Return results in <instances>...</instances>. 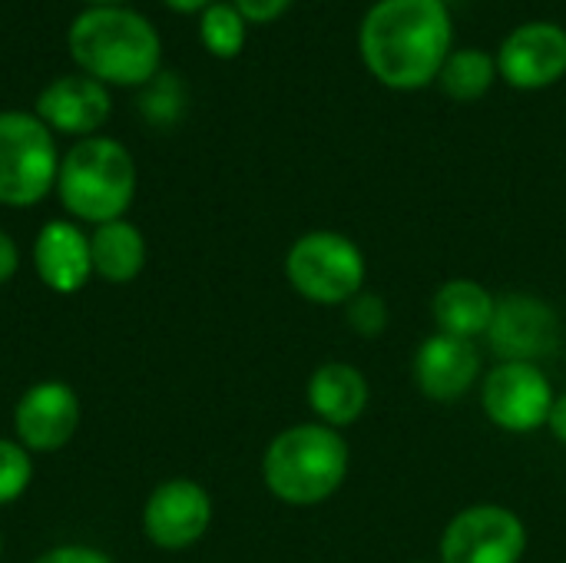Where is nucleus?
I'll use <instances>...</instances> for the list:
<instances>
[{"mask_svg": "<svg viewBox=\"0 0 566 563\" xmlns=\"http://www.w3.org/2000/svg\"><path fill=\"white\" fill-rule=\"evenodd\" d=\"M454 20L444 0H378L361 20L358 50L368 73L391 90H421L438 80L454 50Z\"/></svg>", "mask_w": 566, "mask_h": 563, "instance_id": "obj_1", "label": "nucleus"}, {"mask_svg": "<svg viewBox=\"0 0 566 563\" xmlns=\"http://www.w3.org/2000/svg\"><path fill=\"white\" fill-rule=\"evenodd\" d=\"M70 56L99 83L136 86L159 70L163 43L156 27L119 3L83 10L66 33Z\"/></svg>", "mask_w": 566, "mask_h": 563, "instance_id": "obj_2", "label": "nucleus"}, {"mask_svg": "<svg viewBox=\"0 0 566 563\" xmlns=\"http://www.w3.org/2000/svg\"><path fill=\"white\" fill-rule=\"evenodd\" d=\"M348 475V441L328 425H295L275 435L262 458L265 488L295 508L328 501Z\"/></svg>", "mask_w": 566, "mask_h": 563, "instance_id": "obj_3", "label": "nucleus"}, {"mask_svg": "<svg viewBox=\"0 0 566 563\" xmlns=\"http://www.w3.org/2000/svg\"><path fill=\"white\" fill-rule=\"evenodd\" d=\"M56 192L66 212L83 222L123 219L136 196V163L119 139L83 136L60 159Z\"/></svg>", "mask_w": 566, "mask_h": 563, "instance_id": "obj_4", "label": "nucleus"}, {"mask_svg": "<svg viewBox=\"0 0 566 563\" xmlns=\"http://www.w3.org/2000/svg\"><path fill=\"white\" fill-rule=\"evenodd\" d=\"M56 173L50 126L36 113L0 110V202L36 206L56 186Z\"/></svg>", "mask_w": 566, "mask_h": 563, "instance_id": "obj_5", "label": "nucleus"}, {"mask_svg": "<svg viewBox=\"0 0 566 563\" xmlns=\"http://www.w3.org/2000/svg\"><path fill=\"white\" fill-rule=\"evenodd\" d=\"M292 289L315 305H348L365 285V256L342 232H308L285 256Z\"/></svg>", "mask_w": 566, "mask_h": 563, "instance_id": "obj_6", "label": "nucleus"}, {"mask_svg": "<svg viewBox=\"0 0 566 563\" xmlns=\"http://www.w3.org/2000/svg\"><path fill=\"white\" fill-rule=\"evenodd\" d=\"M524 551L527 531L521 518L501 504L461 511L441 538V563H517Z\"/></svg>", "mask_w": 566, "mask_h": 563, "instance_id": "obj_7", "label": "nucleus"}, {"mask_svg": "<svg viewBox=\"0 0 566 563\" xmlns=\"http://www.w3.org/2000/svg\"><path fill=\"white\" fill-rule=\"evenodd\" d=\"M560 338H564L560 315L544 299L524 292L497 299L488 329V345L501 362L537 365L560 348Z\"/></svg>", "mask_w": 566, "mask_h": 563, "instance_id": "obj_8", "label": "nucleus"}, {"mask_svg": "<svg viewBox=\"0 0 566 563\" xmlns=\"http://www.w3.org/2000/svg\"><path fill=\"white\" fill-rule=\"evenodd\" d=\"M554 388L547 375L537 365H521V362H501L481 392L484 415L511 435H527L547 425L551 408H554Z\"/></svg>", "mask_w": 566, "mask_h": 563, "instance_id": "obj_9", "label": "nucleus"}, {"mask_svg": "<svg viewBox=\"0 0 566 563\" xmlns=\"http://www.w3.org/2000/svg\"><path fill=\"white\" fill-rule=\"evenodd\" d=\"M497 73L514 90H544L566 76V27L527 20L514 27L497 50Z\"/></svg>", "mask_w": 566, "mask_h": 563, "instance_id": "obj_10", "label": "nucleus"}, {"mask_svg": "<svg viewBox=\"0 0 566 563\" xmlns=\"http://www.w3.org/2000/svg\"><path fill=\"white\" fill-rule=\"evenodd\" d=\"M212 524V498L199 481L172 478L163 481L146 508H143V531L163 551H186Z\"/></svg>", "mask_w": 566, "mask_h": 563, "instance_id": "obj_11", "label": "nucleus"}, {"mask_svg": "<svg viewBox=\"0 0 566 563\" xmlns=\"http://www.w3.org/2000/svg\"><path fill=\"white\" fill-rule=\"evenodd\" d=\"M80 428V398L66 382H40L27 388L13 408V431L27 451H60Z\"/></svg>", "mask_w": 566, "mask_h": 563, "instance_id": "obj_12", "label": "nucleus"}, {"mask_svg": "<svg viewBox=\"0 0 566 563\" xmlns=\"http://www.w3.org/2000/svg\"><path fill=\"white\" fill-rule=\"evenodd\" d=\"M113 110L106 83L93 80L90 73H66L56 76L36 96V116L60 133L93 136Z\"/></svg>", "mask_w": 566, "mask_h": 563, "instance_id": "obj_13", "label": "nucleus"}, {"mask_svg": "<svg viewBox=\"0 0 566 563\" xmlns=\"http://www.w3.org/2000/svg\"><path fill=\"white\" fill-rule=\"evenodd\" d=\"M481 375V352L471 338L458 335H431L421 342L415 358V378L418 388L441 405L458 402Z\"/></svg>", "mask_w": 566, "mask_h": 563, "instance_id": "obj_14", "label": "nucleus"}, {"mask_svg": "<svg viewBox=\"0 0 566 563\" xmlns=\"http://www.w3.org/2000/svg\"><path fill=\"white\" fill-rule=\"evenodd\" d=\"M33 269L40 282L60 295H70L86 285L93 275L90 239L76 229V222L53 219L36 232L33 242Z\"/></svg>", "mask_w": 566, "mask_h": 563, "instance_id": "obj_15", "label": "nucleus"}, {"mask_svg": "<svg viewBox=\"0 0 566 563\" xmlns=\"http://www.w3.org/2000/svg\"><path fill=\"white\" fill-rule=\"evenodd\" d=\"M308 405L328 428L355 425L368 408V382L355 365L328 362L308 378Z\"/></svg>", "mask_w": 566, "mask_h": 563, "instance_id": "obj_16", "label": "nucleus"}, {"mask_svg": "<svg viewBox=\"0 0 566 563\" xmlns=\"http://www.w3.org/2000/svg\"><path fill=\"white\" fill-rule=\"evenodd\" d=\"M497 299L474 279H451L434 292L431 312L438 322V332L458 335V338H478L488 335L494 319Z\"/></svg>", "mask_w": 566, "mask_h": 563, "instance_id": "obj_17", "label": "nucleus"}, {"mask_svg": "<svg viewBox=\"0 0 566 563\" xmlns=\"http://www.w3.org/2000/svg\"><path fill=\"white\" fill-rule=\"evenodd\" d=\"M90 256H93V272L113 285L133 282L143 265H146V239L143 232L126 222V219H113L96 226V232L90 236Z\"/></svg>", "mask_w": 566, "mask_h": 563, "instance_id": "obj_18", "label": "nucleus"}, {"mask_svg": "<svg viewBox=\"0 0 566 563\" xmlns=\"http://www.w3.org/2000/svg\"><path fill=\"white\" fill-rule=\"evenodd\" d=\"M497 56H491L488 50L481 46H461V50H451L441 73H438V83L441 90L458 100V103H474L481 96H488V90L494 86L497 80Z\"/></svg>", "mask_w": 566, "mask_h": 563, "instance_id": "obj_19", "label": "nucleus"}, {"mask_svg": "<svg viewBox=\"0 0 566 563\" xmlns=\"http://www.w3.org/2000/svg\"><path fill=\"white\" fill-rule=\"evenodd\" d=\"M245 27H249V20L239 13V7L235 3H222V0L209 3L202 10V17H199V37H202L206 50L212 56H222V60L242 53Z\"/></svg>", "mask_w": 566, "mask_h": 563, "instance_id": "obj_20", "label": "nucleus"}, {"mask_svg": "<svg viewBox=\"0 0 566 563\" xmlns=\"http://www.w3.org/2000/svg\"><path fill=\"white\" fill-rule=\"evenodd\" d=\"M33 478V461L30 451L20 441H7L0 438V508L13 504Z\"/></svg>", "mask_w": 566, "mask_h": 563, "instance_id": "obj_21", "label": "nucleus"}, {"mask_svg": "<svg viewBox=\"0 0 566 563\" xmlns=\"http://www.w3.org/2000/svg\"><path fill=\"white\" fill-rule=\"evenodd\" d=\"M348 325L365 335V338H375L388 329V305L381 295H371V292H358L348 305Z\"/></svg>", "mask_w": 566, "mask_h": 563, "instance_id": "obj_22", "label": "nucleus"}, {"mask_svg": "<svg viewBox=\"0 0 566 563\" xmlns=\"http://www.w3.org/2000/svg\"><path fill=\"white\" fill-rule=\"evenodd\" d=\"M33 563H113L103 551L96 548H83V544H63V548H53L46 554H40Z\"/></svg>", "mask_w": 566, "mask_h": 563, "instance_id": "obj_23", "label": "nucleus"}, {"mask_svg": "<svg viewBox=\"0 0 566 563\" xmlns=\"http://www.w3.org/2000/svg\"><path fill=\"white\" fill-rule=\"evenodd\" d=\"M239 7V13L249 20V23H272L279 20L292 0H232Z\"/></svg>", "mask_w": 566, "mask_h": 563, "instance_id": "obj_24", "label": "nucleus"}, {"mask_svg": "<svg viewBox=\"0 0 566 563\" xmlns=\"http://www.w3.org/2000/svg\"><path fill=\"white\" fill-rule=\"evenodd\" d=\"M17 269H20V249H17V242L0 229V285L10 282V279L17 275Z\"/></svg>", "mask_w": 566, "mask_h": 563, "instance_id": "obj_25", "label": "nucleus"}, {"mask_svg": "<svg viewBox=\"0 0 566 563\" xmlns=\"http://www.w3.org/2000/svg\"><path fill=\"white\" fill-rule=\"evenodd\" d=\"M547 425H551L554 438L566 445V395L554 398V408H551V418H547Z\"/></svg>", "mask_w": 566, "mask_h": 563, "instance_id": "obj_26", "label": "nucleus"}, {"mask_svg": "<svg viewBox=\"0 0 566 563\" xmlns=\"http://www.w3.org/2000/svg\"><path fill=\"white\" fill-rule=\"evenodd\" d=\"M166 3H169L172 10H186V13L199 10V13H202V10H206L209 3H216V0H166Z\"/></svg>", "mask_w": 566, "mask_h": 563, "instance_id": "obj_27", "label": "nucleus"}, {"mask_svg": "<svg viewBox=\"0 0 566 563\" xmlns=\"http://www.w3.org/2000/svg\"><path fill=\"white\" fill-rule=\"evenodd\" d=\"M93 7H106V3H119V0H90Z\"/></svg>", "mask_w": 566, "mask_h": 563, "instance_id": "obj_28", "label": "nucleus"}, {"mask_svg": "<svg viewBox=\"0 0 566 563\" xmlns=\"http://www.w3.org/2000/svg\"><path fill=\"white\" fill-rule=\"evenodd\" d=\"M0 554H3V541H0Z\"/></svg>", "mask_w": 566, "mask_h": 563, "instance_id": "obj_29", "label": "nucleus"}, {"mask_svg": "<svg viewBox=\"0 0 566 563\" xmlns=\"http://www.w3.org/2000/svg\"><path fill=\"white\" fill-rule=\"evenodd\" d=\"M421 563H424V561H421Z\"/></svg>", "mask_w": 566, "mask_h": 563, "instance_id": "obj_30", "label": "nucleus"}]
</instances>
